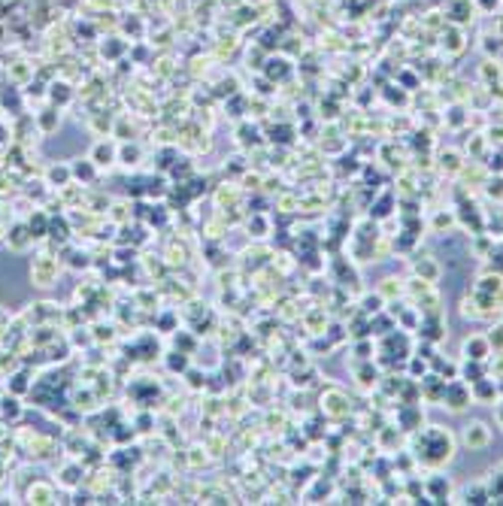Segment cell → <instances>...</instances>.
I'll return each instance as SVG.
<instances>
[{"label":"cell","mask_w":503,"mask_h":506,"mask_svg":"<svg viewBox=\"0 0 503 506\" xmlns=\"http://www.w3.org/2000/svg\"><path fill=\"white\" fill-rule=\"evenodd\" d=\"M421 437L431 443V452H421V455H418L424 464L440 467V464L452 461V434H449V431H443V427H434V431H424Z\"/></svg>","instance_id":"obj_1"},{"label":"cell","mask_w":503,"mask_h":506,"mask_svg":"<svg viewBox=\"0 0 503 506\" xmlns=\"http://www.w3.org/2000/svg\"><path fill=\"white\" fill-rule=\"evenodd\" d=\"M464 443H467L470 449H488L491 446V431L485 421H470L467 427H464Z\"/></svg>","instance_id":"obj_2"},{"label":"cell","mask_w":503,"mask_h":506,"mask_svg":"<svg viewBox=\"0 0 503 506\" xmlns=\"http://www.w3.org/2000/svg\"><path fill=\"white\" fill-rule=\"evenodd\" d=\"M464 355H467L470 361H485V358L491 355V342H488V337H482V334L467 337V339H464Z\"/></svg>","instance_id":"obj_3"},{"label":"cell","mask_w":503,"mask_h":506,"mask_svg":"<svg viewBox=\"0 0 503 506\" xmlns=\"http://www.w3.org/2000/svg\"><path fill=\"white\" fill-rule=\"evenodd\" d=\"M470 397H473V391L467 385H461V382H452V385H446V391H443V400L452 406V409H464L470 403Z\"/></svg>","instance_id":"obj_4"},{"label":"cell","mask_w":503,"mask_h":506,"mask_svg":"<svg viewBox=\"0 0 503 506\" xmlns=\"http://www.w3.org/2000/svg\"><path fill=\"white\" fill-rule=\"evenodd\" d=\"M428 500H434V503H446L449 500V491H452V482L446 479V476H434L431 482H428Z\"/></svg>","instance_id":"obj_5"},{"label":"cell","mask_w":503,"mask_h":506,"mask_svg":"<svg viewBox=\"0 0 503 506\" xmlns=\"http://www.w3.org/2000/svg\"><path fill=\"white\" fill-rule=\"evenodd\" d=\"M470 391H473V397H476V400H494V397H497V388H494V382H491V379H485V376L473 382V388H470Z\"/></svg>","instance_id":"obj_6"},{"label":"cell","mask_w":503,"mask_h":506,"mask_svg":"<svg viewBox=\"0 0 503 506\" xmlns=\"http://www.w3.org/2000/svg\"><path fill=\"white\" fill-rule=\"evenodd\" d=\"M464 376H467V382H476V379H482V367H479V361H473V364H467V367H464Z\"/></svg>","instance_id":"obj_7"}]
</instances>
